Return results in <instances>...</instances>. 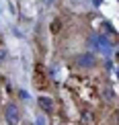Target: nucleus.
Masks as SVG:
<instances>
[{
    "label": "nucleus",
    "mask_w": 119,
    "mask_h": 125,
    "mask_svg": "<svg viewBox=\"0 0 119 125\" xmlns=\"http://www.w3.org/2000/svg\"><path fill=\"white\" fill-rule=\"evenodd\" d=\"M4 119H6L8 125H19V121H21V113H19L17 105H6V109H4Z\"/></svg>",
    "instance_id": "nucleus-1"
},
{
    "label": "nucleus",
    "mask_w": 119,
    "mask_h": 125,
    "mask_svg": "<svg viewBox=\"0 0 119 125\" xmlns=\"http://www.w3.org/2000/svg\"><path fill=\"white\" fill-rule=\"evenodd\" d=\"M95 64H97V60L92 53H82L76 58V66L78 68H95Z\"/></svg>",
    "instance_id": "nucleus-2"
},
{
    "label": "nucleus",
    "mask_w": 119,
    "mask_h": 125,
    "mask_svg": "<svg viewBox=\"0 0 119 125\" xmlns=\"http://www.w3.org/2000/svg\"><path fill=\"white\" fill-rule=\"evenodd\" d=\"M39 107H41V111L43 113H51L54 111V101H51L49 96H39Z\"/></svg>",
    "instance_id": "nucleus-3"
},
{
    "label": "nucleus",
    "mask_w": 119,
    "mask_h": 125,
    "mask_svg": "<svg viewBox=\"0 0 119 125\" xmlns=\"http://www.w3.org/2000/svg\"><path fill=\"white\" fill-rule=\"evenodd\" d=\"M4 58H6V51H4V49H0V62H2Z\"/></svg>",
    "instance_id": "nucleus-4"
},
{
    "label": "nucleus",
    "mask_w": 119,
    "mask_h": 125,
    "mask_svg": "<svg viewBox=\"0 0 119 125\" xmlns=\"http://www.w3.org/2000/svg\"><path fill=\"white\" fill-rule=\"evenodd\" d=\"M35 125H43V121H41V119H39V121H37V123H35Z\"/></svg>",
    "instance_id": "nucleus-5"
}]
</instances>
